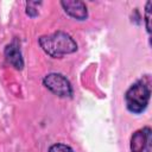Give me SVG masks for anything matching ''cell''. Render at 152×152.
<instances>
[{
    "label": "cell",
    "mask_w": 152,
    "mask_h": 152,
    "mask_svg": "<svg viewBox=\"0 0 152 152\" xmlns=\"http://www.w3.org/2000/svg\"><path fill=\"white\" fill-rule=\"evenodd\" d=\"M151 5L152 2L151 1H147L146 2V8H145V24H146V30L148 33H151Z\"/></svg>",
    "instance_id": "cell-9"
},
{
    "label": "cell",
    "mask_w": 152,
    "mask_h": 152,
    "mask_svg": "<svg viewBox=\"0 0 152 152\" xmlns=\"http://www.w3.org/2000/svg\"><path fill=\"white\" fill-rule=\"evenodd\" d=\"M42 5V1H27L26 2V14L31 18L38 15V7Z\"/></svg>",
    "instance_id": "cell-7"
},
{
    "label": "cell",
    "mask_w": 152,
    "mask_h": 152,
    "mask_svg": "<svg viewBox=\"0 0 152 152\" xmlns=\"http://www.w3.org/2000/svg\"><path fill=\"white\" fill-rule=\"evenodd\" d=\"M5 58L8 64H11L15 70H23L24 68V58L20 50V43L17 38H14L10 44L5 46L4 50Z\"/></svg>",
    "instance_id": "cell-4"
},
{
    "label": "cell",
    "mask_w": 152,
    "mask_h": 152,
    "mask_svg": "<svg viewBox=\"0 0 152 152\" xmlns=\"http://www.w3.org/2000/svg\"><path fill=\"white\" fill-rule=\"evenodd\" d=\"M131 151L132 152H147L151 145V129L144 127L137 131L131 138Z\"/></svg>",
    "instance_id": "cell-5"
},
{
    "label": "cell",
    "mask_w": 152,
    "mask_h": 152,
    "mask_svg": "<svg viewBox=\"0 0 152 152\" xmlns=\"http://www.w3.org/2000/svg\"><path fill=\"white\" fill-rule=\"evenodd\" d=\"M43 84L58 97H71L72 87L69 80L58 72H50L43 78Z\"/></svg>",
    "instance_id": "cell-3"
},
{
    "label": "cell",
    "mask_w": 152,
    "mask_h": 152,
    "mask_svg": "<svg viewBox=\"0 0 152 152\" xmlns=\"http://www.w3.org/2000/svg\"><path fill=\"white\" fill-rule=\"evenodd\" d=\"M38 43L43 51L52 58H62L65 55L76 52L78 49L74 38L64 31H56L53 33L42 36L39 37Z\"/></svg>",
    "instance_id": "cell-1"
},
{
    "label": "cell",
    "mask_w": 152,
    "mask_h": 152,
    "mask_svg": "<svg viewBox=\"0 0 152 152\" xmlns=\"http://www.w3.org/2000/svg\"><path fill=\"white\" fill-rule=\"evenodd\" d=\"M150 96H151L150 84L142 80L137 81L127 89L125 94L127 109L133 114L142 113L148 106Z\"/></svg>",
    "instance_id": "cell-2"
},
{
    "label": "cell",
    "mask_w": 152,
    "mask_h": 152,
    "mask_svg": "<svg viewBox=\"0 0 152 152\" xmlns=\"http://www.w3.org/2000/svg\"><path fill=\"white\" fill-rule=\"evenodd\" d=\"M61 6L64 12L76 20H86L88 17V10L83 1L80 0H62Z\"/></svg>",
    "instance_id": "cell-6"
},
{
    "label": "cell",
    "mask_w": 152,
    "mask_h": 152,
    "mask_svg": "<svg viewBox=\"0 0 152 152\" xmlns=\"http://www.w3.org/2000/svg\"><path fill=\"white\" fill-rule=\"evenodd\" d=\"M49 152H74V150L65 144H53L50 146Z\"/></svg>",
    "instance_id": "cell-8"
}]
</instances>
